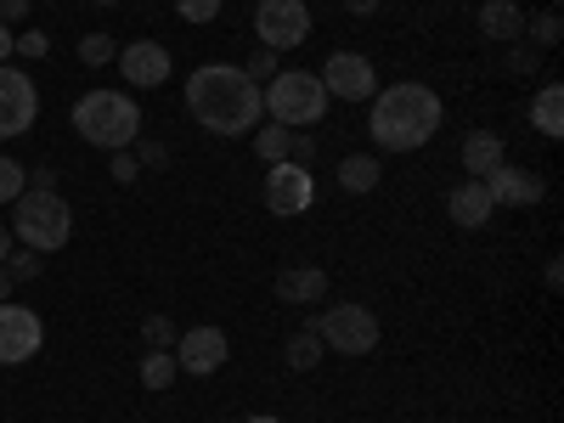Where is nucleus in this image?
Wrapping results in <instances>:
<instances>
[{"mask_svg": "<svg viewBox=\"0 0 564 423\" xmlns=\"http://www.w3.org/2000/svg\"><path fill=\"white\" fill-rule=\"evenodd\" d=\"M186 108H193V119L204 130H215V135H249L265 113V97L243 68L209 63V68H198L193 79H186Z\"/></svg>", "mask_w": 564, "mask_h": 423, "instance_id": "nucleus-1", "label": "nucleus"}, {"mask_svg": "<svg viewBox=\"0 0 564 423\" xmlns=\"http://www.w3.org/2000/svg\"><path fill=\"white\" fill-rule=\"evenodd\" d=\"M441 119H446V108H441L435 90L406 79V85H390V90L372 97L367 130H372V141H379L384 153H417L423 141L441 130Z\"/></svg>", "mask_w": 564, "mask_h": 423, "instance_id": "nucleus-2", "label": "nucleus"}, {"mask_svg": "<svg viewBox=\"0 0 564 423\" xmlns=\"http://www.w3.org/2000/svg\"><path fill=\"white\" fill-rule=\"evenodd\" d=\"M74 130L90 141V148H108V153H124L130 141L141 135V108L124 97V90L102 85V90H85L74 102Z\"/></svg>", "mask_w": 564, "mask_h": 423, "instance_id": "nucleus-3", "label": "nucleus"}, {"mask_svg": "<svg viewBox=\"0 0 564 423\" xmlns=\"http://www.w3.org/2000/svg\"><path fill=\"white\" fill-rule=\"evenodd\" d=\"M260 97H265L271 124H289V130H305V124H316V119L327 113V90H322V79L305 74V68H282V74L271 79V90H260Z\"/></svg>", "mask_w": 564, "mask_h": 423, "instance_id": "nucleus-4", "label": "nucleus"}, {"mask_svg": "<svg viewBox=\"0 0 564 423\" xmlns=\"http://www.w3.org/2000/svg\"><path fill=\"white\" fill-rule=\"evenodd\" d=\"M18 215H12V231L34 249V254H52V249H63L68 243V231H74V209L57 198V193H23L18 204H12Z\"/></svg>", "mask_w": 564, "mask_h": 423, "instance_id": "nucleus-5", "label": "nucleus"}, {"mask_svg": "<svg viewBox=\"0 0 564 423\" xmlns=\"http://www.w3.org/2000/svg\"><path fill=\"white\" fill-rule=\"evenodd\" d=\"M311 327H316V339L327 350H339V356L379 350V316H372L367 305H334V311H322Z\"/></svg>", "mask_w": 564, "mask_h": 423, "instance_id": "nucleus-6", "label": "nucleus"}, {"mask_svg": "<svg viewBox=\"0 0 564 423\" xmlns=\"http://www.w3.org/2000/svg\"><path fill=\"white\" fill-rule=\"evenodd\" d=\"M254 29L265 52H294L311 40V7L305 0H254Z\"/></svg>", "mask_w": 564, "mask_h": 423, "instance_id": "nucleus-7", "label": "nucleus"}, {"mask_svg": "<svg viewBox=\"0 0 564 423\" xmlns=\"http://www.w3.org/2000/svg\"><path fill=\"white\" fill-rule=\"evenodd\" d=\"M316 79H322L327 97H339V102H372L379 97V74H372V63L356 57V52H334Z\"/></svg>", "mask_w": 564, "mask_h": 423, "instance_id": "nucleus-8", "label": "nucleus"}, {"mask_svg": "<svg viewBox=\"0 0 564 423\" xmlns=\"http://www.w3.org/2000/svg\"><path fill=\"white\" fill-rule=\"evenodd\" d=\"M34 119H40V90H34V79H29L23 68L0 63V141L23 135Z\"/></svg>", "mask_w": 564, "mask_h": 423, "instance_id": "nucleus-9", "label": "nucleus"}, {"mask_svg": "<svg viewBox=\"0 0 564 423\" xmlns=\"http://www.w3.org/2000/svg\"><path fill=\"white\" fill-rule=\"evenodd\" d=\"M316 204V181H311V170L305 164H271V175H265V209L271 215H305Z\"/></svg>", "mask_w": 564, "mask_h": 423, "instance_id": "nucleus-10", "label": "nucleus"}, {"mask_svg": "<svg viewBox=\"0 0 564 423\" xmlns=\"http://www.w3.org/2000/svg\"><path fill=\"white\" fill-rule=\"evenodd\" d=\"M45 345V322L29 305H0V367H18Z\"/></svg>", "mask_w": 564, "mask_h": 423, "instance_id": "nucleus-11", "label": "nucleus"}, {"mask_svg": "<svg viewBox=\"0 0 564 423\" xmlns=\"http://www.w3.org/2000/svg\"><path fill=\"white\" fill-rule=\"evenodd\" d=\"M542 193H547V181H542L536 170L497 164V170L486 175V198H491L497 209H531V204H542Z\"/></svg>", "mask_w": 564, "mask_h": 423, "instance_id": "nucleus-12", "label": "nucleus"}, {"mask_svg": "<svg viewBox=\"0 0 564 423\" xmlns=\"http://www.w3.org/2000/svg\"><path fill=\"white\" fill-rule=\"evenodd\" d=\"M226 356H231V345H226L220 327H193V334H181V345H175V367L198 372V379H204V372H220Z\"/></svg>", "mask_w": 564, "mask_h": 423, "instance_id": "nucleus-13", "label": "nucleus"}, {"mask_svg": "<svg viewBox=\"0 0 564 423\" xmlns=\"http://www.w3.org/2000/svg\"><path fill=\"white\" fill-rule=\"evenodd\" d=\"M113 63H119V68H124V79H130V85H141V90H153V85H164V79H170V52H164L159 40H130Z\"/></svg>", "mask_w": 564, "mask_h": 423, "instance_id": "nucleus-14", "label": "nucleus"}, {"mask_svg": "<svg viewBox=\"0 0 564 423\" xmlns=\"http://www.w3.org/2000/svg\"><path fill=\"white\" fill-rule=\"evenodd\" d=\"M463 170H468V181H486L497 164H508V148H502V135L497 130H468L463 135Z\"/></svg>", "mask_w": 564, "mask_h": 423, "instance_id": "nucleus-15", "label": "nucleus"}, {"mask_svg": "<svg viewBox=\"0 0 564 423\" xmlns=\"http://www.w3.org/2000/svg\"><path fill=\"white\" fill-rule=\"evenodd\" d=\"M322 294H327V271H316V265H294V271L276 276V300L282 305H316Z\"/></svg>", "mask_w": 564, "mask_h": 423, "instance_id": "nucleus-16", "label": "nucleus"}, {"mask_svg": "<svg viewBox=\"0 0 564 423\" xmlns=\"http://www.w3.org/2000/svg\"><path fill=\"white\" fill-rule=\"evenodd\" d=\"M446 209H452V220H457L463 231H475V226H486V220H491V209H497V204L486 198V181H463L457 193L446 198Z\"/></svg>", "mask_w": 564, "mask_h": 423, "instance_id": "nucleus-17", "label": "nucleus"}, {"mask_svg": "<svg viewBox=\"0 0 564 423\" xmlns=\"http://www.w3.org/2000/svg\"><path fill=\"white\" fill-rule=\"evenodd\" d=\"M480 34L486 40H520L525 34V12L513 0H486L480 7Z\"/></svg>", "mask_w": 564, "mask_h": 423, "instance_id": "nucleus-18", "label": "nucleus"}, {"mask_svg": "<svg viewBox=\"0 0 564 423\" xmlns=\"http://www.w3.org/2000/svg\"><path fill=\"white\" fill-rule=\"evenodd\" d=\"M531 124H536L547 141H558V135H564V90H558V85H542V90H536V102H531Z\"/></svg>", "mask_w": 564, "mask_h": 423, "instance_id": "nucleus-19", "label": "nucleus"}, {"mask_svg": "<svg viewBox=\"0 0 564 423\" xmlns=\"http://www.w3.org/2000/svg\"><path fill=\"white\" fill-rule=\"evenodd\" d=\"M339 186H345V193H372V186H379V159L350 153V159L339 164Z\"/></svg>", "mask_w": 564, "mask_h": 423, "instance_id": "nucleus-20", "label": "nucleus"}, {"mask_svg": "<svg viewBox=\"0 0 564 423\" xmlns=\"http://www.w3.org/2000/svg\"><path fill=\"white\" fill-rule=\"evenodd\" d=\"M175 372H181V367H175L170 350H148V356H141V390H153V395L170 390V384H175Z\"/></svg>", "mask_w": 564, "mask_h": 423, "instance_id": "nucleus-21", "label": "nucleus"}, {"mask_svg": "<svg viewBox=\"0 0 564 423\" xmlns=\"http://www.w3.org/2000/svg\"><path fill=\"white\" fill-rule=\"evenodd\" d=\"M254 148H260V159H265V164H282V159L294 153V130H289V124H260Z\"/></svg>", "mask_w": 564, "mask_h": 423, "instance_id": "nucleus-22", "label": "nucleus"}, {"mask_svg": "<svg viewBox=\"0 0 564 423\" xmlns=\"http://www.w3.org/2000/svg\"><path fill=\"white\" fill-rule=\"evenodd\" d=\"M316 361H322V339H316V327L305 322V334H294V339H289V367H294V372H305V367H316Z\"/></svg>", "mask_w": 564, "mask_h": 423, "instance_id": "nucleus-23", "label": "nucleus"}, {"mask_svg": "<svg viewBox=\"0 0 564 423\" xmlns=\"http://www.w3.org/2000/svg\"><path fill=\"white\" fill-rule=\"evenodd\" d=\"M29 193V170L18 159H0V204H18Z\"/></svg>", "mask_w": 564, "mask_h": 423, "instance_id": "nucleus-24", "label": "nucleus"}, {"mask_svg": "<svg viewBox=\"0 0 564 423\" xmlns=\"http://www.w3.org/2000/svg\"><path fill=\"white\" fill-rule=\"evenodd\" d=\"M113 57H119V45H113L108 34H85V40H79V63L102 68V63H113Z\"/></svg>", "mask_w": 564, "mask_h": 423, "instance_id": "nucleus-25", "label": "nucleus"}, {"mask_svg": "<svg viewBox=\"0 0 564 423\" xmlns=\"http://www.w3.org/2000/svg\"><path fill=\"white\" fill-rule=\"evenodd\" d=\"M175 12L186 23H215L220 18V0H175Z\"/></svg>", "mask_w": 564, "mask_h": 423, "instance_id": "nucleus-26", "label": "nucleus"}, {"mask_svg": "<svg viewBox=\"0 0 564 423\" xmlns=\"http://www.w3.org/2000/svg\"><path fill=\"white\" fill-rule=\"evenodd\" d=\"M525 34H531L536 45H558V12H542V18H531V23H525Z\"/></svg>", "mask_w": 564, "mask_h": 423, "instance_id": "nucleus-27", "label": "nucleus"}, {"mask_svg": "<svg viewBox=\"0 0 564 423\" xmlns=\"http://www.w3.org/2000/svg\"><path fill=\"white\" fill-rule=\"evenodd\" d=\"M243 74H249L254 85H260V79H276V74H282V68H276V52H265V45H260V52L249 57V68H243Z\"/></svg>", "mask_w": 564, "mask_h": 423, "instance_id": "nucleus-28", "label": "nucleus"}, {"mask_svg": "<svg viewBox=\"0 0 564 423\" xmlns=\"http://www.w3.org/2000/svg\"><path fill=\"white\" fill-rule=\"evenodd\" d=\"M40 265H45V260H34V249H29V254H7V271H12V282H29V276H40Z\"/></svg>", "mask_w": 564, "mask_h": 423, "instance_id": "nucleus-29", "label": "nucleus"}, {"mask_svg": "<svg viewBox=\"0 0 564 423\" xmlns=\"http://www.w3.org/2000/svg\"><path fill=\"white\" fill-rule=\"evenodd\" d=\"M12 52H18V57H45V52H52V40L34 29V34H18V40H12Z\"/></svg>", "mask_w": 564, "mask_h": 423, "instance_id": "nucleus-30", "label": "nucleus"}, {"mask_svg": "<svg viewBox=\"0 0 564 423\" xmlns=\"http://www.w3.org/2000/svg\"><path fill=\"white\" fill-rule=\"evenodd\" d=\"M108 170H113V181H119V186H130V181L141 175V164H135V153H130V148H124V153H113V164H108Z\"/></svg>", "mask_w": 564, "mask_h": 423, "instance_id": "nucleus-31", "label": "nucleus"}, {"mask_svg": "<svg viewBox=\"0 0 564 423\" xmlns=\"http://www.w3.org/2000/svg\"><path fill=\"white\" fill-rule=\"evenodd\" d=\"M141 334H148L153 350H170V322L164 316H148V322H141Z\"/></svg>", "mask_w": 564, "mask_h": 423, "instance_id": "nucleus-32", "label": "nucleus"}, {"mask_svg": "<svg viewBox=\"0 0 564 423\" xmlns=\"http://www.w3.org/2000/svg\"><path fill=\"white\" fill-rule=\"evenodd\" d=\"M311 159H316V141H311V130H294V153H289V164H305V170H311Z\"/></svg>", "mask_w": 564, "mask_h": 423, "instance_id": "nucleus-33", "label": "nucleus"}, {"mask_svg": "<svg viewBox=\"0 0 564 423\" xmlns=\"http://www.w3.org/2000/svg\"><path fill=\"white\" fill-rule=\"evenodd\" d=\"M29 7H34V0H0V23L12 29V23H18V18H23Z\"/></svg>", "mask_w": 564, "mask_h": 423, "instance_id": "nucleus-34", "label": "nucleus"}, {"mask_svg": "<svg viewBox=\"0 0 564 423\" xmlns=\"http://www.w3.org/2000/svg\"><path fill=\"white\" fill-rule=\"evenodd\" d=\"M34 193H57V170H45V164H34Z\"/></svg>", "mask_w": 564, "mask_h": 423, "instance_id": "nucleus-35", "label": "nucleus"}, {"mask_svg": "<svg viewBox=\"0 0 564 423\" xmlns=\"http://www.w3.org/2000/svg\"><path fill=\"white\" fill-rule=\"evenodd\" d=\"M135 164H164V148H159V141H141V153H135Z\"/></svg>", "mask_w": 564, "mask_h": 423, "instance_id": "nucleus-36", "label": "nucleus"}, {"mask_svg": "<svg viewBox=\"0 0 564 423\" xmlns=\"http://www.w3.org/2000/svg\"><path fill=\"white\" fill-rule=\"evenodd\" d=\"M345 12H356V18H372V12H379V0H345Z\"/></svg>", "mask_w": 564, "mask_h": 423, "instance_id": "nucleus-37", "label": "nucleus"}, {"mask_svg": "<svg viewBox=\"0 0 564 423\" xmlns=\"http://www.w3.org/2000/svg\"><path fill=\"white\" fill-rule=\"evenodd\" d=\"M12 40H18V34H12L7 23H0V63H7V57H12Z\"/></svg>", "mask_w": 564, "mask_h": 423, "instance_id": "nucleus-38", "label": "nucleus"}, {"mask_svg": "<svg viewBox=\"0 0 564 423\" xmlns=\"http://www.w3.org/2000/svg\"><path fill=\"white\" fill-rule=\"evenodd\" d=\"M12 289H18V282H12V271L0 265V300H12Z\"/></svg>", "mask_w": 564, "mask_h": 423, "instance_id": "nucleus-39", "label": "nucleus"}, {"mask_svg": "<svg viewBox=\"0 0 564 423\" xmlns=\"http://www.w3.org/2000/svg\"><path fill=\"white\" fill-rule=\"evenodd\" d=\"M7 254H12V231L0 226V265H7Z\"/></svg>", "mask_w": 564, "mask_h": 423, "instance_id": "nucleus-40", "label": "nucleus"}, {"mask_svg": "<svg viewBox=\"0 0 564 423\" xmlns=\"http://www.w3.org/2000/svg\"><path fill=\"white\" fill-rule=\"evenodd\" d=\"M243 423H282V417H243Z\"/></svg>", "mask_w": 564, "mask_h": 423, "instance_id": "nucleus-41", "label": "nucleus"}, {"mask_svg": "<svg viewBox=\"0 0 564 423\" xmlns=\"http://www.w3.org/2000/svg\"><path fill=\"white\" fill-rule=\"evenodd\" d=\"M97 7H119V0H97Z\"/></svg>", "mask_w": 564, "mask_h": 423, "instance_id": "nucleus-42", "label": "nucleus"}]
</instances>
